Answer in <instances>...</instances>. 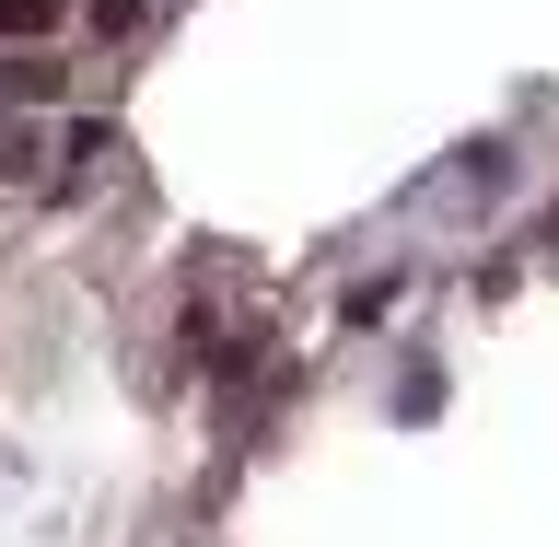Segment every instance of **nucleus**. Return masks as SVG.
I'll list each match as a JSON object with an SVG mask.
<instances>
[{
  "mask_svg": "<svg viewBox=\"0 0 559 547\" xmlns=\"http://www.w3.org/2000/svg\"><path fill=\"white\" fill-rule=\"evenodd\" d=\"M396 292H408V280H396V269H384V280H349V326H384V314H396Z\"/></svg>",
  "mask_w": 559,
  "mask_h": 547,
  "instance_id": "nucleus-1",
  "label": "nucleus"
},
{
  "mask_svg": "<svg viewBox=\"0 0 559 547\" xmlns=\"http://www.w3.org/2000/svg\"><path fill=\"white\" fill-rule=\"evenodd\" d=\"M59 24V0H0V35H47Z\"/></svg>",
  "mask_w": 559,
  "mask_h": 547,
  "instance_id": "nucleus-2",
  "label": "nucleus"
}]
</instances>
